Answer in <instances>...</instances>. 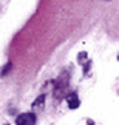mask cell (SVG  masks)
<instances>
[{"mask_svg": "<svg viewBox=\"0 0 119 125\" xmlns=\"http://www.w3.org/2000/svg\"><path fill=\"white\" fill-rule=\"evenodd\" d=\"M9 68H11V63H6V68H5V70H3V73H2V74L5 76V74H6V73H8V70H9Z\"/></svg>", "mask_w": 119, "mask_h": 125, "instance_id": "cell-4", "label": "cell"}, {"mask_svg": "<svg viewBox=\"0 0 119 125\" xmlns=\"http://www.w3.org/2000/svg\"><path fill=\"white\" fill-rule=\"evenodd\" d=\"M118 60H119V56H118Z\"/></svg>", "mask_w": 119, "mask_h": 125, "instance_id": "cell-5", "label": "cell"}, {"mask_svg": "<svg viewBox=\"0 0 119 125\" xmlns=\"http://www.w3.org/2000/svg\"><path fill=\"white\" fill-rule=\"evenodd\" d=\"M66 102H68V108L70 110H76L79 107V97L76 93H71L68 97H66Z\"/></svg>", "mask_w": 119, "mask_h": 125, "instance_id": "cell-3", "label": "cell"}, {"mask_svg": "<svg viewBox=\"0 0 119 125\" xmlns=\"http://www.w3.org/2000/svg\"><path fill=\"white\" fill-rule=\"evenodd\" d=\"M32 113H42L45 108V94H40L34 102H32Z\"/></svg>", "mask_w": 119, "mask_h": 125, "instance_id": "cell-2", "label": "cell"}, {"mask_svg": "<svg viewBox=\"0 0 119 125\" xmlns=\"http://www.w3.org/2000/svg\"><path fill=\"white\" fill-rule=\"evenodd\" d=\"M36 121L34 113H22L16 117V125H36Z\"/></svg>", "mask_w": 119, "mask_h": 125, "instance_id": "cell-1", "label": "cell"}]
</instances>
